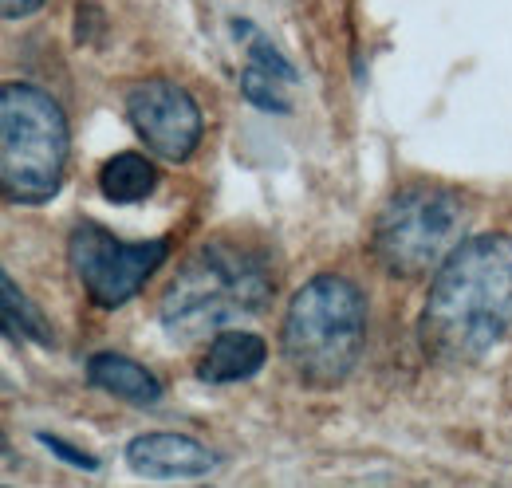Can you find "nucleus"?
I'll use <instances>...</instances> for the list:
<instances>
[{
	"label": "nucleus",
	"instance_id": "nucleus-1",
	"mask_svg": "<svg viewBox=\"0 0 512 488\" xmlns=\"http://www.w3.org/2000/svg\"><path fill=\"white\" fill-rule=\"evenodd\" d=\"M430 359L465 366L512 335V237L489 233L453 248L418 319Z\"/></svg>",
	"mask_w": 512,
	"mask_h": 488
},
{
	"label": "nucleus",
	"instance_id": "nucleus-2",
	"mask_svg": "<svg viewBox=\"0 0 512 488\" xmlns=\"http://www.w3.org/2000/svg\"><path fill=\"white\" fill-rule=\"evenodd\" d=\"M272 292L276 276L264 252H256L253 244L213 241L197 248L166 284L158 319L170 339L190 343L201 335H217L241 315H256L272 300Z\"/></svg>",
	"mask_w": 512,
	"mask_h": 488
},
{
	"label": "nucleus",
	"instance_id": "nucleus-3",
	"mask_svg": "<svg viewBox=\"0 0 512 488\" xmlns=\"http://www.w3.org/2000/svg\"><path fill=\"white\" fill-rule=\"evenodd\" d=\"M367 343V300L335 272L308 280L284 315L280 347L284 359L308 386H339Z\"/></svg>",
	"mask_w": 512,
	"mask_h": 488
},
{
	"label": "nucleus",
	"instance_id": "nucleus-4",
	"mask_svg": "<svg viewBox=\"0 0 512 488\" xmlns=\"http://www.w3.org/2000/svg\"><path fill=\"white\" fill-rule=\"evenodd\" d=\"M67 170L64 107L32 87H0V185L16 205H44L60 193Z\"/></svg>",
	"mask_w": 512,
	"mask_h": 488
},
{
	"label": "nucleus",
	"instance_id": "nucleus-5",
	"mask_svg": "<svg viewBox=\"0 0 512 488\" xmlns=\"http://www.w3.org/2000/svg\"><path fill=\"white\" fill-rule=\"evenodd\" d=\"M465 201L446 185H406L383 205L371 252L390 276L414 280L438 272L465 237Z\"/></svg>",
	"mask_w": 512,
	"mask_h": 488
},
{
	"label": "nucleus",
	"instance_id": "nucleus-6",
	"mask_svg": "<svg viewBox=\"0 0 512 488\" xmlns=\"http://www.w3.org/2000/svg\"><path fill=\"white\" fill-rule=\"evenodd\" d=\"M170 244L166 241H119L95 221H83L67 237V260L91 304L99 307H123L138 296V288L150 280V272L166 260Z\"/></svg>",
	"mask_w": 512,
	"mask_h": 488
},
{
	"label": "nucleus",
	"instance_id": "nucleus-7",
	"mask_svg": "<svg viewBox=\"0 0 512 488\" xmlns=\"http://www.w3.org/2000/svg\"><path fill=\"white\" fill-rule=\"evenodd\" d=\"M127 119L134 134L166 162H186L201 142V111L186 87L174 79H142L127 95Z\"/></svg>",
	"mask_w": 512,
	"mask_h": 488
},
{
	"label": "nucleus",
	"instance_id": "nucleus-8",
	"mask_svg": "<svg viewBox=\"0 0 512 488\" xmlns=\"http://www.w3.org/2000/svg\"><path fill=\"white\" fill-rule=\"evenodd\" d=\"M237 28V36L245 40V52H249V63H245V71H241V91H245V99L256 103V107H264V111H276V115H284L292 103H288V87L296 83V71H292V63L284 60L276 48H272V40L253 28L249 20H237L233 24Z\"/></svg>",
	"mask_w": 512,
	"mask_h": 488
},
{
	"label": "nucleus",
	"instance_id": "nucleus-9",
	"mask_svg": "<svg viewBox=\"0 0 512 488\" xmlns=\"http://www.w3.org/2000/svg\"><path fill=\"white\" fill-rule=\"evenodd\" d=\"M127 465L142 477H201L217 453L186 433H142L127 445Z\"/></svg>",
	"mask_w": 512,
	"mask_h": 488
},
{
	"label": "nucleus",
	"instance_id": "nucleus-10",
	"mask_svg": "<svg viewBox=\"0 0 512 488\" xmlns=\"http://www.w3.org/2000/svg\"><path fill=\"white\" fill-rule=\"evenodd\" d=\"M264 359H268V343H264L260 335L225 327V331L213 335V343H209L205 359H201V366H197V374H201V382H217V386H225V382L253 378L256 370L264 366Z\"/></svg>",
	"mask_w": 512,
	"mask_h": 488
},
{
	"label": "nucleus",
	"instance_id": "nucleus-11",
	"mask_svg": "<svg viewBox=\"0 0 512 488\" xmlns=\"http://www.w3.org/2000/svg\"><path fill=\"white\" fill-rule=\"evenodd\" d=\"M87 378H91V386H99V390L123 398L130 406H158V402H162V382H158L142 363H134L127 355H115V351L91 355Z\"/></svg>",
	"mask_w": 512,
	"mask_h": 488
},
{
	"label": "nucleus",
	"instance_id": "nucleus-12",
	"mask_svg": "<svg viewBox=\"0 0 512 488\" xmlns=\"http://www.w3.org/2000/svg\"><path fill=\"white\" fill-rule=\"evenodd\" d=\"M158 185V170L142 158V154H115L103 162L99 170V189L107 201L115 205H134V201H146Z\"/></svg>",
	"mask_w": 512,
	"mask_h": 488
},
{
	"label": "nucleus",
	"instance_id": "nucleus-13",
	"mask_svg": "<svg viewBox=\"0 0 512 488\" xmlns=\"http://www.w3.org/2000/svg\"><path fill=\"white\" fill-rule=\"evenodd\" d=\"M0 288H4V331H8L12 339H28V343L48 347V343H52V327H48V319L32 307V300L16 288V280H12L8 272L0 276Z\"/></svg>",
	"mask_w": 512,
	"mask_h": 488
},
{
	"label": "nucleus",
	"instance_id": "nucleus-14",
	"mask_svg": "<svg viewBox=\"0 0 512 488\" xmlns=\"http://www.w3.org/2000/svg\"><path fill=\"white\" fill-rule=\"evenodd\" d=\"M40 441H44L52 453H60L67 465H75V469H95V457H87V453L71 449V445H67V441H60V437H48V433H40Z\"/></svg>",
	"mask_w": 512,
	"mask_h": 488
},
{
	"label": "nucleus",
	"instance_id": "nucleus-15",
	"mask_svg": "<svg viewBox=\"0 0 512 488\" xmlns=\"http://www.w3.org/2000/svg\"><path fill=\"white\" fill-rule=\"evenodd\" d=\"M40 4H44V0H0L4 20H24V16H32Z\"/></svg>",
	"mask_w": 512,
	"mask_h": 488
}]
</instances>
